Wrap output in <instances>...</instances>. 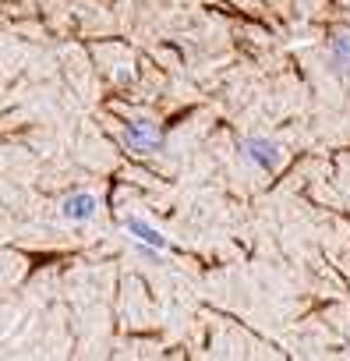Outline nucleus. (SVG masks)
Here are the masks:
<instances>
[{
    "label": "nucleus",
    "mask_w": 350,
    "mask_h": 361,
    "mask_svg": "<svg viewBox=\"0 0 350 361\" xmlns=\"http://www.w3.org/2000/svg\"><path fill=\"white\" fill-rule=\"evenodd\" d=\"M61 216L71 220V224H85V220H92V216H96V195H89V192H75V195H68V199L61 202Z\"/></svg>",
    "instance_id": "3"
},
{
    "label": "nucleus",
    "mask_w": 350,
    "mask_h": 361,
    "mask_svg": "<svg viewBox=\"0 0 350 361\" xmlns=\"http://www.w3.org/2000/svg\"><path fill=\"white\" fill-rule=\"evenodd\" d=\"M124 138H127V145L138 149V152H156V149L163 145V135H159L156 121H149V117L127 121V124H124Z\"/></svg>",
    "instance_id": "1"
},
{
    "label": "nucleus",
    "mask_w": 350,
    "mask_h": 361,
    "mask_svg": "<svg viewBox=\"0 0 350 361\" xmlns=\"http://www.w3.org/2000/svg\"><path fill=\"white\" fill-rule=\"evenodd\" d=\"M332 57L339 61L343 71H350V36H336L332 39Z\"/></svg>",
    "instance_id": "5"
},
{
    "label": "nucleus",
    "mask_w": 350,
    "mask_h": 361,
    "mask_svg": "<svg viewBox=\"0 0 350 361\" xmlns=\"http://www.w3.org/2000/svg\"><path fill=\"white\" fill-rule=\"evenodd\" d=\"M127 234L138 241V245H149V248H166V238L149 224V220H142V216H131L127 220Z\"/></svg>",
    "instance_id": "4"
},
{
    "label": "nucleus",
    "mask_w": 350,
    "mask_h": 361,
    "mask_svg": "<svg viewBox=\"0 0 350 361\" xmlns=\"http://www.w3.org/2000/svg\"><path fill=\"white\" fill-rule=\"evenodd\" d=\"M241 149H244V156H248L255 166H262V170H276V166L283 163V149H280L276 142H269V138H248Z\"/></svg>",
    "instance_id": "2"
}]
</instances>
